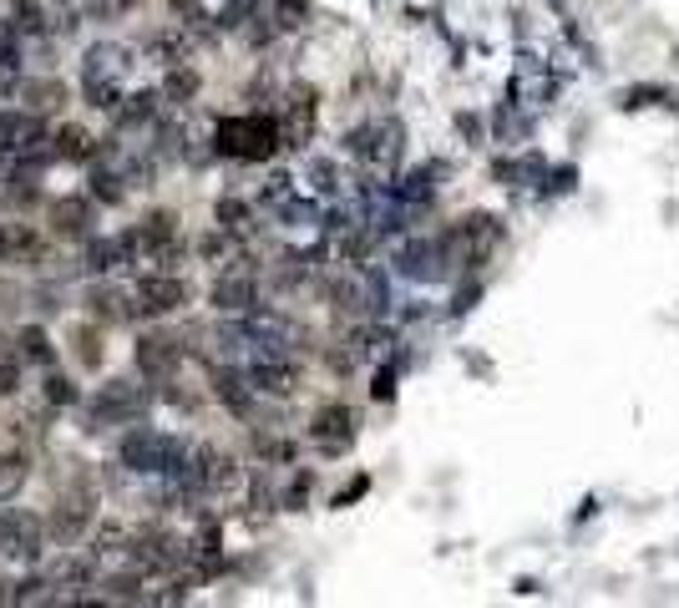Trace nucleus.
I'll list each match as a JSON object with an SVG mask.
<instances>
[{"mask_svg":"<svg viewBox=\"0 0 679 608\" xmlns=\"http://www.w3.org/2000/svg\"><path fill=\"white\" fill-rule=\"evenodd\" d=\"M82 6L92 11V16H102V21H117L122 11H132L137 0H82Z\"/></svg>","mask_w":679,"mask_h":608,"instance_id":"30","label":"nucleus"},{"mask_svg":"<svg viewBox=\"0 0 679 608\" xmlns=\"http://www.w3.org/2000/svg\"><path fill=\"white\" fill-rule=\"evenodd\" d=\"M259 456H269V462H294V446L289 441H274V436H254Z\"/></svg>","mask_w":679,"mask_h":608,"instance_id":"31","label":"nucleus"},{"mask_svg":"<svg viewBox=\"0 0 679 608\" xmlns=\"http://www.w3.org/2000/svg\"><path fill=\"white\" fill-rule=\"evenodd\" d=\"M51 593H46V578H26L21 583V593H11V603H46Z\"/></svg>","mask_w":679,"mask_h":608,"instance_id":"34","label":"nucleus"},{"mask_svg":"<svg viewBox=\"0 0 679 608\" xmlns=\"http://www.w3.org/2000/svg\"><path fill=\"white\" fill-rule=\"evenodd\" d=\"M127 264H132L127 234H117V239H87V254H82L87 274H112V269H127Z\"/></svg>","mask_w":679,"mask_h":608,"instance_id":"16","label":"nucleus"},{"mask_svg":"<svg viewBox=\"0 0 679 608\" xmlns=\"http://www.w3.org/2000/svg\"><path fill=\"white\" fill-rule=\"evenodd\" d=\"M269 16L279 31H299V26H310V0H264Z\"/></svg>","mask_w":679,"mask_h":608,"instance_id":"22","label":"nucleus"},{"mask_svg":"<svg viewBox=\"0 0 679 608\" xmlns=\"http://www.w3.org/2000/svg\"><path fill=\"white\" fill-rule=\"evenodd\" d=\"M77 360H82L87 370H97V365H102V345H97V335H92V330H87V335L77 330Z\"/></svg>","mask_w":679,"mask_h":608,"instance_id":"33","label":"nucleus"},{"mask_svg":"<svg viewBox=\"0 0 679 608\" xmlns=\"http://www.w3.org/2000/svg\"><path fill=\"white\" fill-rule=\"evenodd\" d=\"M188 304V284L173 274H147L137 284V315H173Z\"/></svg>","mask_w":679,"mask_h":608,"instance_id":"7","label":"nucleus"},{"mask_svg":"<svg viewBox=\"0 0 679 608\" xmlns=\"http://www.w3.org/2000/svg\"><path fill=\"white\" fill-rule=\"evenodd\" d=\"M127 553H132V563H142V568H163V573L178 568V563L188 558V548L173 538V532H158V527H147L142 538H132Z\"/></svg>","mask_w":679,"mask_h":608,"instance_id":"8","label":"nucleus"},{"mask_svg":"<svg viewBox=\"0 0 679 608\" xmlns=\"http://www.w3.org/2000/svg\"><path fill=\"white\" fill-rule=\"evenodd\" d=\"M46 401H51V406H77V401H82V391L71 386L66 375H46Z\"/></svg>","mask_w":679,"mask_h":608,"instance_id":"29","label":"nucleus"},{"mask_svg":"<svg viewBox=\"0 0 679 608\" xmlns=\"http://www.w3.org/2000/svg\"><path fill=\"white\" fill-rule=\"evenodd\" d=\"M244 370V380L259 391V396H289L294 386H299V375H294V365H289V355H274V360H249V365H239Z\"/></svg>","mask_w":679,"mask_h":608,"instance_id":"10","label":"nucleus"},{"mask_svg":"<svg viewBox=\"0 0 679 608\" xmlns=\"http://www.w3.org/2000/svg\"><path fill=\"white\" fill-rule=\"evenodd\" d=\"M193 97H198V71L173 61L163 76V102H193Z\"/></svg>","mask_w":679,"mask_h":608,"instance_id":"21","label":"nucleus"},{"mask_svg":"<svg viewBox=\"0 0 679 608\" xmlns=\"http://www.w3.org/2000/svg\"><path fill=\"white\" fill-rule=\"evenodd\" d=\"M92 218H97V208H92L82 193L51 203V228H56L61 239H92Z\"/></svg>","mask_w":679,"mask_h":608,"instance_id":"13","label":"nucleus"},{"mask_svg":"<svg viewBox=\"0 0 679 608\" xmlns=\"http://www.w3.org/2000/svg\"><path fill=\"white\" fill-rule=\"evenodd\" d=\"M446 239H411L396 249V269L406 279H441L446 274Z\"/></svg>","mask_w":679,"mask_h":608,"instance_id":"6","label":"nucleus"},{"mask_svg":"<svg viewBox=\"0 0 679 608\" xmlns=\"http://www.w3.org/2000/svg\"><path fill=\"white\" fill-rule=\"evenodd\" d=\"M0 147H6L16 163H41L46 158V122H41V112H31V107L0 112Z\"/></svg>","mask_w":679,"mask_h":608,"instance_id":"4","label":"nucleus"},{"mask_svg":"<svg viewBox=\"0 0 679 608\" xmlns=\"http://www.w3.org/2000/svg\"><path fill=\"white\" fill-rule=\"evenodd\" d=\"M289 193H294V178H289V173H274V178L264 183V203H269V208H279Z\"/></svg>","mask_w":679,"mask_h":608,"instance_id":"32","label":"nucleus"},{"mask_svg":"<svg viewBox=\"0 0 679 608\" xmlns=\"http://www.w3.org/2000/svg\"><path fill=\"white\" fill-rule=\"evenodd\" d=\"M213 218H218V228H223V234H229V239H244L249 228H254V208H249L244 198H218Z\"/></svg>","mask_w":679,"mask_h":608,"instance_id":"20","label":"nucleus"},{"mask_svg":"<svg viewBox=\"0 0 679 608\" xmlns=\"http://www.w3.org/2000/svg\"><path fill=\"white\" fill-rule=\"evenodd\" d=\"M178 360H183V345L168 340V335H142L137 340V370L147 380H168L178 370Z\"/></svg>","mask_w":679,"mask_h":608,"instance_id":"11","label":"nucleus"},{"mask_svg":"<svg viewBox=\"0 0 679 608\" xmlns=\"http://www.w3.org/2000/svg\"><path fill=\"white\" fill-rule=\"evenodd\" d=\"M11 173H16V158H11V152H6V147H0V188H6V183H11Z\"/></svg>","mask_w":679,"mask_h":608,"instance_id":"36","label":"nucleus"},{"mask_svg":"<svg viewBox=\"0 0 679 608\" xmlns=\"http://www.w3.org/2000/svg\"><path fill=\"white\" fill-rule=\"evenodd\" d=\"M391 391H396V370H381V375H375V386H370V396L375 401H391Z\"/></svg>","mask_w":679,"mask_h":608,"instance_id":"35","label":"nucleus"},{"mask_svg":"<svg viewBox=\"0 0 679 608\" xmlns=\"http://www.w3.org/2000/svg\"><path fill=\"white\" fill-rule=\"evenodd\" d=\"M82 92H87V102L102 107V112H112V107L122 102V82H82Z\"/></svg>","mask_w":679,"mask_h":608,"instance_id":"26","label":"nucleus"},{"mask_svg":"<svg viewBox=\"0 0 679 608\" xmlns=\"http://www.w3.org/2000/svg\"><path fill=\"white\" fill-rule=\"evenodd\" d=\"M26 456H0V502L6 497H16L21 487H26Z\"/></svg>","mask_w":679,"mask_h":608,"instance_id":"24","label":"nucleus"},{"mask_svg":"<svg viewBox=\"0 0 679 608\" xmlns=\"http://www.w3.org/2000/svg\"><path fill=\"white\" fill-rule=\"evenodd\" d=\"M213 396L229 406L234 416H249V406H254V386L244 380L239 365H218V370H213Z\"/></svg>","mask_w":679,"mask_h":608,"instance_id":"15","label":"nucleus"},{"mask_svg":"<svg viewBox=\"0 0 679 608\" xmlns=\"http://www.w3.org/2000/svg\"><path fill=\"white\" fill-rule=\"evenodd\" d=\"M183 451H188V441L163 436L153 426H137V421H132V431H122V446H117L127 472H163V477L183 462Z\"/></svg>","mask_w":679,"mask_h":608,"instance_id":"2","label":"nucleus"},{"mask_svg":"<svg viewBox=\"0 0 679 608\" xmlns=\"http://www.w3.org/2000/svg\"><path fill=\"white\" fill-rule=\"evenodd\" d=\"M21 6H31V0H11V11H21Z\"/></svg>","mask_w":679,"mask_h":608,"instance_id":"38","label":"nucleus"},{"mask_svg":"<svg viewBox=\"0 0 679 608\" xmlns=\"http://www.w3.org/2000/svg\"><path fill=\"white\" fill-rule=\"evenodd\" d=\"M21 97H26V107H31V112H41V117H46L51 107H61V87H56V82H26V92H21Z\"/></svg>","mask_w":679,"mask_h":608,"instance_id":"25","label":"nucleus"},{"mask_svg":"<svg viewBox=\"0 0 679 608\" xmlns=\"http://www.w3.org/2000/svg\"><path fill=\"white\" fill-rule=\"evenodd\" d=\"M132 66V51L117 41H97L82 51V82H122Z\"/></svg>","mask_w":679,"mask_h":608,"instance_id":"9","label":"nucleus"},{"mask_svg":"<svg viewBox=\"0 0 679 608\" xmlns=\"http://www.w3.org/2000/svg\"><path fill=\"white\" fill-rule=\"evenodd\" d=\"M168 6H173L178 16H188V11H198V0H168Z\"/></svg>","mask_w":679,"mask_h":608,"instance_id":"37","label":"nucleus"},{"mask_svg":"<svg viewBox=\"0 0 679 608\" xmlns=\"http://www.w3.org/2000/svg\"><path fill=\"white\" fill-rule=\"evenodd\" d=\"M112 112H117V127H142V122H158L163 97H158V92H132V97H122Z\"/></svg>","mask_w":679,"mask_h":608,"instance_id":"18","label":"nucleus"},{"mask_svg":"<svg viewBox=\"0 0 679 608\" xmlns=\"http://www.w3.org/2000/svg\"><path fill=\"white\" fill-rule=\"evenodd\" d=\"M147 396L142 386H132V380H107V386L92 396V426H132V421H142V411H147Z\"/></svg>","mask_w":679,"mask_h":608,"instance_id":"3","label":"nucleus"},{"mask_svg":"<svg viewBox=\"0 0 679 608\" xmlns=\"http://www.w3.org/2000/svg\"><path fill=\"white\" fill-rule=\"evenodd\" d=\"M208 299H213V310H218V315H249L254 304H259V279H254V269H249V264L223 269V274L213 279Z\"/></svg>","mask_w":679,"mask_h":608,"instance_id":"5","label":"nucleus"},{"mask_svg":"<svg viewBox=\"0 0 679 608\" xmlns=\"http://www.w3.org/2000/svg\"><path fill=\"white\" fill-rule=\"evenodd\" d=\"M279 142H284L279 122H274V117H259V112H249V117H223V122L213 127V147L223 152V158H244V163L274 158Z\"/></svg>","mask_w":679,"mask_h":608,"instance_id":"1","label":"nucleus"},{"mask_svg":"<svg viewBox=\"0 0 679 608\" xmlns=\"http://www.w3.org/2000/svg\"><path fill=\"white\" fill-rule=\"evenodd\" d=\"M92 517H97V507H92V497H66L56 512H51V532L61 543H77L82 532L92 527Z\"/></svg>","mask_w":679,"mask_h":608,"instance_id":"17","label":"nucleus"},{"mask_svg":"<svg viewBox=\"0 0 679 608\" xmlns=\"http://www.w3.org/2000/svg\"><path fill=\"white\" fill-rule=\"evenodd\" d=\"M41 234L31 223H0V264H36Z\"/></svg>","mask_w":679,"mask_h":608,"instance_id":"14","label":"nucleus"},{"mask_svg":"<svg viewBox=\"0 0 679 608\" xmlns=\"http://www.w3.org/2000/svg\"><path fill=\"white\" fill-rule=\"evenodd\" d=\"M16 345H21V360H31V365H51L56 360V350H51V340H46L41 325H26Z\"/></svg>","mask_w":679,"mask_h":608,"instance_id":"23","label":"nucleus"},{"mask_svg":"<svg viewBox=\"0 0 679 608\" xmlns=\"http://www.w3.org/2000/svg\"><path fill=\"white\" fill-rule=\"evenodd\" d=\"M16 391H21V355L0 345V396H16Z\"/></svg>","mask_w":679,"mask_h":608,"instance_id":"28","label":"nucleus"},{"mask_svg":"<svg viewBox=\"0 0 679 608\" xmlns=\"http://www.w3.org/2000/svg\"><path fill=\"white\" fill-rule=\"evenodd\" d=\"M310 436L320 441V451H325V456H340V451L355 441V416H350V406H325V411L315 416Z\"/></svg>","mask_w":679,"mask_h":608,"instance_id":"12","label":"nucleus"},{"mask_svg":"<svg viewBox=\"0 0 679 608\" xmlns=\"http://www.w3.org/2000/svg\"><path fill=\"white\" fill-rule=\"evenodd\" d=\"M56 158H66V163H92V158H97V137H92L87 127H61V132H56Z\"/></svg>","mask_w":679,"mask_h":608,"instance_id":"19","label":"nucleus"},{"mask_svg":"<svg viewBox=\"0 0 679 608\" xmlns=\"http://www.w3.org/2000/svg\"><path fill=\"white\" fill-rule=\"evenodd\" d=\"M92 198H97V203H122V178H117L112 168H97V173H92Z\"/></svg>","mask_w":679,"mask_h":608,"instance_id":"27","label":"nucleus"}]
</instances>
